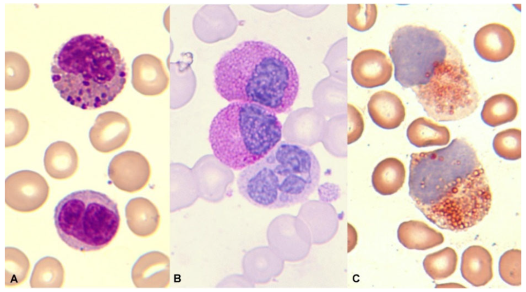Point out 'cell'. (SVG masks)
<instances>
[{
  "mask_svg": "<svg viewBox=\"0 0 526 292\" xmlns=\"http://www.w3.org/2000/svg\"><path fill=\"white\" fill-rule=\"evenodd\" d=\"M389 53L396 80L411 89L433 119L461 120L478 108L481 96L461 52L441 31L415 24L400 27Z\"/></svg>",
  "mask_w": 526,
  "mask_h": 292,
  "instance_id": "obj_1",
  "label": "cell"
},
{
  "mask_svg": "<svg viewBox=\"0 0 526 292\" xmlns=\"http://www.w3.org/2000/svg\"><path fill=\"white\" fill-rule=\"evenodd\" d=\"M409 195L430 222L465 231L489 213L492 193L476 150L456 138L446 147L410 155Z\"/></svg>",
  "mask_w": 526,
  "mask_h": 292,
  "instance_id": "obj_2",
  "label": "cell"
},
{
  "mask_svg": "<svg viewBox=\"0 0 526 292\" xmlns=\"http://www.w3.org/2000/svg\"><path fill=\"white\" fill-rule=\"evenodd\" d=\"M217 93L226 100L261 105L278 114L288 112L299 88L290 59L269 43L247 41L226 52L214 69Z\"/></svg>",
  "mask_w": 526,
  "mask_h": 292,
  "instance_id": "obj_3",
  "label": "cell"
},
{
  "mask_svg": "<svg viewBox=\"0 0 526 292\" xmlns=\"http://www.w3.org/2000/svg\"><path fill=\"white\" fill-rule=\"evenodd\" d=\"M126 63L108 39L97 34L74 36L53 55L51 77L60 97L83 110L101 108L121 93Z\"/></svg>",
  "mask_w": 526,
  "mask_h": 292,
  "instance_id": "obj_4",
  "label": "cell"
},
{
  "mask_svg": "<svg viewBox=\"0 0 526 292\" xmlns=\"http://www.w3.org/2000/svg\"><path fill=\"white\" fill-rule=\"evenodd\" d=\"M321 176L311 149L293 142L278 143L267 155L244 169L237 179L240 194L262 208L290 207L307 200Z\"/></svg>",
  "mask_w": 526,
  "mask_h": 292,
  "instance_id": "obj_5",
  "label": "cell"
},
{
  "mask_svg": "<svg viewBox=\"0 0 526 292\" xmlns=\"http://www.w3.org/2000/svg\"><path fill=\"white\" fill-rule=\"evenodd\" d=\"M282 126L275 113L261 105L233 102L213 118L209 141L214 156L235 170L267 155L279 142Z\"/></svg>",
  "mask_w": 526,
  "mask_h": 292,
  "instance_id": "obj_6",
  "label": "cell"
},
{
  "mask_svg": "<svg viewBox=\"0 0 526 292\" xmlns=\"http://www.w3.org/2000/svg\"><path fill=\"white\" fill-rule=\"evenodd\" d=\"M61 239L71 248L93 251L107 246L116 236L120 217L117 204L106 194L86 189L70 193L54 210Z\"/></svg>",
  "mask_w": 526,
  "mask_h": 292,
  "instance_id": "obj_7",
  "label": "cell"
},
{
  "mask_svg": "<svg viewBox=\"0 0 526 292\" xmlns=\"http://www.w3.org/2000/svg\"><path fill=\"white\" fill-rule=\"evenodd\" d=\"M49 195L47 181L36 172L21 170L6 178L5 203L16 211L34 212L46 203Z\"/></svg>",
  "mask_w": 526,
  "mask_h": 292,
  "instance_id": "obj_8",
  "label": "cell"
},
{
  "mask_svg": "<svg viewBox=\"0 0 526 292\" xmlns=\"http://www.w3.org/2000/svg\"><path fill=\"white\" fill-rule=\"evenodd\" d=\"M151 173V166L146 157L134 151L119 153L110 160L108 175L119 189L134 192L141 190L147 183Z\"/></svg>",
  "mask_w": 526,
  "mask_h": 292,
  "instance_id": "obj_9",
  "label": "cell"
},
{
  "mask_svg": "<svg viewBox=\"0 0 526 292\" xmlns=\"http://www.w3.org/2000/svg\"><path fill=\"white\" fill-rule=\"evenodd\" d=\"M131 131L130 123L126 117L117 112L107 111L97 116L88 136L97 151L108 153L122 148Z\"/></svg>",
  "mask_w": 526,
  "mask_h": 292,
  "instance_id": "obj_10",
  "label": "cell"
},
{
  "mask_svg": "<svg viewBox=\"0 0 526 292\" xmlns=\"http://www.w3.org/2000/svg\"><path fill=\"white\" fill-rule=\"evenodd\" d=\"M393 67L387 55L376 49L359 52L351 66L352 78L361 87L371 88L384 85L391 78Z\"/></svg>",
  "mask_w": 526,
  "mask_h": 292,
  "instance_id": "obj_11",
  "label": "cell"
},
{
  "mask_svg": "<svg viewBox=\"0 0 526 292\" xmlns=\"http://www.w3.org/2000/svg\"><path fill=\"white\" fill-rule=\"evenodd\" d=\"M516 45L515 36L506 26L498 23L487 24L476 33L474 46L482 59L491 62L504 61L513 52Z\"/></svg>",
  "mask_w": 526,
  "mask_h": 292,
  "instance_id": "obj_12",
  "label": "cell"
},
{
  "mask_svg": "<svg viewBox=\"0 0 526 292\" xmlns=\"http://www.w3.org/2000/svg\"><path fill=\"white\" fill-rule=\"evenodd\" d=\"M132 83L135 89L143 95L157 96L167 89L169 78L160 59L142 54L133 61Z\"/></svg>",
  "mask_w": 526,
  "mask_h": 292,
  "instance_id": "obj_13",
  "label": "cell"
},
{
  "mask_svg": "<svg viewBox=\"0 0 526 292\" xmlns=\"http://www.w3.org/2000/svg\"><path fill=\"white\" fill-rule=\"evenodd\" d=\"M367 108L372 121L385 130L398 127L406 116L405 107L401 98L387 90L374 93L368 102Z\"/></svg>",
  "mask_w": 526,
  "mask_h": 292,
  "instance_id": "obj_14",
  "label": "cell"
},
{
  "mask_svg": "<svg viewBox=\"0 0 526 292\" xmlns=\"http://www.w3.org/2000/svg\"><path fill=\"white\" fill-rule=\"evenodd\" d=\"M44 166L47 174L58 180L71 177L79 167V157L75 148L64 141L51 143L46 149Z\"/></svg>",
  "mask_w": 526,
  "mask_h": 292,
  "instance_id": "obj_15",
  "label": "cell"
},
{
  "mask_svg": "<svg viewBox=\"0 0 526 292\" xmlns=\"http://www.w3.org/2000/svg\"><path fill=\"white\" fill-rule=\"evenodd\" d=\"M461 272L463 278L473 286L486 285L493 277L491 254L481 246L468 247L462 254Z\"/></svg>",
  "mask_w": 526,
  "mask_h": 292,
  "instance_id": "obj_16",
  "label": "cell"
},
{
  "mask_svg": "<svg viewBox=\"0 0 526 292\" xmlns=\"http://www.w3.org/2000/svg\"><path fill=\"white\" fill-rule=\"evenodd\" d=\"M400 243L409 249L425 250L443 243V235L424 222L410 220L402 223L397 231Z\"/></svg>",
  "mask_w": 526,
  "mask_h": 292,
  "instance_id": "obj_17",
  "label": "cell"
},
{
  "mask_svg": "<svg viewBox=\"0 0 526 292\" xmlns=\"http://www.w3.org/2000/svg\"><path fill=\"white\" fill-rule=\"evenodd\" d=\"M406 169L403 162L396 157H388L374 168L371 176L374 189L382 195L397 192L403 186Z\"/></svg>",
  "mask_w": 526,
  "mask_h": 292,
  "instance_id": "obj_18",
  "label": "cell"
},
{
  "mask_svg": "<svg viewBox=\"0 0 526 292\" xmlns=\"http://www.w3.org/2000/svg\"><path fill=\"white\" fill-rule=\"evenodd\" d=\"M406 136L410 143L417 148L445 145L450 139L446 126L424 117H419L410 123Z\"/></svg>",
  "mask_w": 526,
  "mask_h": 292,
  "instance_id": "obj_19",
  "label": "cell"
},
{
  "mask_svg": "<svg viewBox=\"0 0 526 292\" xmlns=\"http://www.w3.org/2000/svg\"><path fill=\"white\" fill-rule=\"evenodd\" d=\"M518 113L516 99L505 93L494 95L488 98L481 112L482 121L487 125L496 127L513 121Z\"/></svg>",
  "mask_w": 526,
  "mask_h": 292,
  "instance_id": "obj_20",
  "label": "cell"
},
{
  "mask_svg": "<svg viewBox=\"0 0 526 292\" xmlns=\"http://www.w3.org/2000/svg\"><path fill=\"white\" fill-rule=\"evenodd\" d=\"M65 272L61 262L51 257H45L35 264L30 280L32 288L61 287Z\"/></svg>",
  "mask_w": 526,
  "mask_h": 292,
  "instance_id": "obj_21",
  "label": "cell"
},
{
  "mask_svg": "<svg viewBox=\"0 0 526 292\" xmlns=\"http://www.w3.org/2000/svg\"><path fill=\"white\" fill-rule=\"evenodd\" d=\"M458 260L456 251L447 247L427 254L423 260V265L426 272L433 280H443L455 272Z\"/></svg>",
  "mask_w": 526,
  "mask_h": 292,
  "instance_id": "obj_22",
  "label": "cell"
},
{
  "mask_svg": "<svg viewBox=\"0 0 526 292\" xmlns=\"http://www.w3.org/2000/svg\"><path fill=\"white\" fill-rule=\"evenodd\" d=\"M5 88L8 91L21 89L28 83L30 76L29 64L21 54L13 51L5 53Z\"/></svg>",
  "mask_w": 526,
  "mask_h": 292,
  "instance_id": "obj_23",
  "label": "cell"
},
{
  "mask_svg": "<svg viewBox=\"0 0 526 292\" xmlns=\"http://www.w3.org/2000/svg\"><path fill=\"white\" fill-rule=\"evenodd\" d=\"M5 252V285H19L26 280L29 273V261L27 256L17 248L6 247Z\"/></svg>",
  "mask_w": 526,
  "mask_h": 292,
  "instance_id": "obj_24",
  "label": "cell"
},
{
  "mask_svg": "<svg viewBox=\"0 0 526 292\" xmlns=\"http://www.w3.org/2000/svg\"><path fill=\"white\" fill-rule=\"evenodd\" d=\"M521 137L520 129L511 128L498 133L494 138L493 147L499 157L508 160L521 158Z\"/></svg>",
  "mask_w": 526,
  "mask_h": 292,
  "instance_id": "obj_25",
  "label": "cell"
},
{
  "mask_svg": "<svg viewBox=\"0 0 526 292\" xmlns=\"http://www.w3.org/2000/svg\"><path fill=\"white\" fill-rule=\"evenodd\" d=\"M5 147L21 143L29 131V122L23 113L14 108L5 110Z\"/></svg>",
  "mask_w": 526,
  "mask_h": 292,
  "instance_id": "obj_26",
  "label": "cell"
},
{
  "mask_svg": "<svg viewBox=\"0 0 526 292\" xmlns=\"http://www.w3.org/2000/svg\"><path fill=\"white\" fill-rule=\"evenodd\" d=\"M378 16L375 4H348L347 22L353 29L365 31L375 24Z\"/></svg>",
  "mask_w": 526,
  "mask_h": 292,
  "instance_id": "obj_27",
  "label": "cell"
},
{
  "mask_svg": "<svg viewBox=\"0 0 526 292\" xmlns=\"http://www.w3.org/2000/svg\"><path fill=\"white\" fill-rule=\"evenodd\" d=\"M521 251L512 249L505 252L500 258L499 272L501 278L512 286L521 284Z\"/></svg>",
  "mask_w": 526,
  "mask_h": 292,
  "instance_id": "obj_28",
  "label": "cell"
},
{
  "mask_svg": "<svg viewBox=\"0 0 526 292\" xmlns=\"http://www.w3.org/2000/svg\"><path fill=\"white\" fill-rule=\"evenodd\" d=\"M349 128L348 144L356 141L362 135L365 123L363 116L359 110L353 104H348Z\"/></svg>",
  "mask_w": 526,
  "mask_h": 292,
  "instance_id": "obj_29",
  "label": "cell"
},
{
  "mask_svg": "<svg viewBox=\"0 0 526 292\" xmlns=\"http://www.w3.org/2000/svg\"><path fill=\"white\" fill-rule=\"evenodd\" d=\"M254 8L267 12H275L285 8V5H252Z\"/></svg>",
  "mask_w": 526,
  "mask_h": 292,
  "instance_id": "obj_30",
  "label": "cell"
},
{
  "mask_svg": "<svg viewBox=\"0 0 526 292\" xmlns=\"http://www.w3.org/2000/svg\"><path fill=\"white\" fill-rule=\"evenodd\" d=\"M462 286V285H461L460 284H457V283L456 284V283H448V284L446 283V284H442L437 285L436 287H459V288L460 287H464V286Z\"/></svg>",
  "mask_w": 526,
  "mask_h": 292,
  "instance_id": "obj_31",
  "label": "cell"
}]
</instances>
